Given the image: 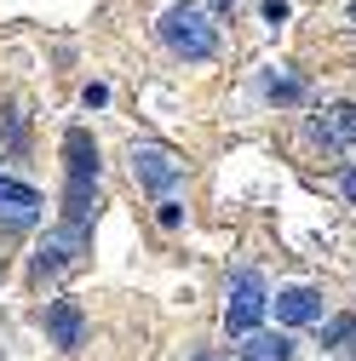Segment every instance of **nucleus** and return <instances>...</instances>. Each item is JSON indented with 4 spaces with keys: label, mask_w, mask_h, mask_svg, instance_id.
Listing matches in <instances>:
<instances>
[{
    "label": "nucleus",
    "mask_w": 356,
    "mask_h": 361,
    "mask_svg": "<svg viewBox=\"0 0 356 361\" xmlns=\"http://www.w3.org/2000/svg\"><path fill=\"white\" fill-rule=\"evenodd\" d=\"M155 29H161V47L172 58H184V63H207L218 52V23L207 18V6H196V0H172Z\"/></svg>",
    "instance_id": "f257e3e1"
},
{
    "label": "nucleus",
    "mask_w": 356,
    "mask_h": 361,
    "mask_svg": "<svg viewBox=\"0 0 356 361\" xmlns=\"http://www.w3.org/2000/svg\"><path fill=\"white\" fill-rule=\"evenodd\" d=\"M271 287H264L259 269H236V276L225 281V333L230 338H253L259 322H264V310H271Z\"/></svg>",
    "instance_id": "f03ea898"
},
{
    "label": "nucleus",
    "mask_w": 356,
    "mask_h": 361,
    "mask_svg": "<svg viewBox=\"0 0 356 361\" xmlns=\"http://www.w3.org/2000/svg\"><path fill=\"white\" fill-rule=\"evenodd\" d=\"M132 178H138L150 195L167 201L172 184H184V155L167 149V144H132Z\"/></svg>",
    "instance_id": "7ed1b4c3"
},
{
    "label": "nucleus",
    "mask_w": 356,
    "mask_h": 361,
    "mask_svg": "<svg viewBox=\"0 0 356 361\" xmlns=\"http://www.w3.org/2000/svg\"><path fill=\"white\" fill-rule=\"evenodd\" d=\"M86 247H93V230H81V224H58V230H47L40 247H35V281H47V276H58V269L81 264Z\"/></svg>",
    "instance_id": "20e7f679"
},
{
    "label": "nucleus",
    "mask_w": 356,
    "mask_h": 361,
    "mask_svg": "<svg viewBox=\"0 0 356 361\" xmlns=\"http://www.w3.org/2000/svg\"><path fill=\"white\" fill-rule=\"evenodd\" d=\"M40 327H47V338L58 350H81L86 344V315H81L75 298H52L47 310H40Z\"/></svg>",
    "instance_id": "39448f33"
},
{
    "label": "nucleus",
    "mask_w": 356,
    "mask_h": 361,
    "mask_svg": "<svg viewBox=\"0 0 356 361\" xmlns=\"http://www.w3.org/2000/svg\"><path fill=\"white\" fill-rule=\"evenodd\" d=\"M64 178L69 184H98V138L86 126L64 132Z\"/></svg>",
    "instance_id": "423d86ee"
},
{
    "label": "nucleus",
    "mask_w": 356,
    "mask_h": 361,
    "mask_svg": "<svg viewBox=\"0 0 356 361\" xmlns=\"http://www.w3.org/2000/svg\"><path fill=\"white\" fill-rule=\"evenodd\" d=\"M271 310L282 327H322V293L316 287H282L271 298Z\"/></svg>",
    "instance_id": "0eeeda50"
},
{
    "label": "nucleus",
    "mask_w": 356,
    "mask_h": 361,
    "mask_svg": "<svg viewBox=\"0 0 356 361\" xmlns=\"http://www.w3.org/2000/svg\"><path fill=\"white\" fill-rule=\"evenodd\" d=\"M310 144L322 149H356V104H333L328 115L310 121Z\"/></svg>",
    "instance_id": "6e6552de"
},
{
    "label": "nucleus",
    "mask_w": 356,
    "mask_h": 361,
    "mask_svg": "<svg viewBox=\"0 0 356 361\" xmlns=\"http://www.w3.org/2000/svg\"><path fill=\"white\" fill-rule=\"evenodd\" d=\"M40 190H29V184H18V178H0V224L6 230H23V224H35L40 218Z\"/></svg>",
    "instance_id": "1a4fd4ad"
},
{
    "label": "nucleus",
    "mask_w": 356,
    "mask_h": 361,
    "mask_svg": "<svg viewBox=\"0 0 356 361\" xmlns=\"http://www.w3.org/2000/svg\"><path fill=\"white\" fill-rule=\"evenodd\" d=\"M259 92L271 98V104H304L310 98V80L293 75V69H264L259 75Z\"/></svg>",
    "instance_id": "9d476101"
},
{
    "label": "nucleus",
    "mask_w": 356,
    "mask_h": 361,
    "mask_svg": "<svg viewBox=\"0 0 356 361\" xmlns=\"http://www.w3.org/2000/svg\"><path fill=\"white\" fill-rule=\"evenodd\" d=\"M93 218H98V184H64V224L93 230Z\"/></svg>",
    "instance_id": "9b49d317"
},
{
    "label": "nucleus",
    "mask_w": 356,
    "mask_h": 361,
    "mask_svg": "<svg viewBox=\"0 0 356 361\" xmlns=\"http://www.w3.org/2000/svg\"><path fill=\"white\" fill-rule=\"evenodd\" d=\"M242 361H293V338L287 333H253V338H242Z\"/></svg>",
    "instance_id": "f8f14e48"
},
{
    "label": "nucleus",
    "mask_w": 356,
    "mask_h": 361,
    "mask_svg": "<svg viewBox=\"0 0 356 361\" xmlns=\"http://www.w3.org/2000/svg\"><path fill=\"white\" fill-rule=\"evenodd\" d=\"M0 144H6V155H29V121L18 104L0 109Z\"/></svg>",
    "instance_id": "ddd939ff"
},
{
    "label": "nucleus",
    "mask_w": 356,
    "mask_h": 361,
    "mask_svg": "<svg viewBox=\"0 0 356 361\" xmlns=\"http://www.w3.org/2000/svg\"><path fill=\"white\" fill-rule=\"evenodd\" d=\"M356 344V315H328L322 322V350H350Z\"/></svg>",
    "instance_id": "4468645a"
},
{
    "label": "nucleus",
    "mask_w": 356,
    "mask_h": 361,
    "mask_svg": "<svg viewBox=\"0 0 356 361\" xmlns=\"http://www.w3.org/2000/svg\"><path fill=\"white\" fill-rule=\"evenodd\" d=\"M155 224H161V230H178V224H184V207H178V201H161V207H155Z\"/></svg>",
    "instance_id": "2eb2a0df"
},
{
    "label": "nucleus",
    "mask_w": 356,
    "mask_h": 361,
    "mask_svg": "<svg viewBox=\"0 0 356 361\" xmlns=\"http://www.w3.org/2000/svg\"><path fill=\"white\" fill-rule=\"evenodd\" d=\"M81 104H86V109H104V104H109V86H98V80H93V86L81 92Z\"/></svg>",
    "instance_id": "dca6fc26"
},
{
    "label": "nucleus",
    "mask_w": 356,
    "mask_h": 361,
    "mask_svg": "<svg viewBox=\"0 0 356 361\" xmlns=\"http://www.w3.org/2000/svg\"><path fill=\"white\" fill-rule=\"evenodd\" d=\"M264 23H287V0H264Z\"/></svg>",
    "instance_id": "f3484780"
},
{
    "label": "nucleus",
    "mask_w": 356,
    "mask_h": 361,
    "mask_svg": "<svg viewBox=\"0 0 356 361\" xmlns=\"http://www.w3.org/2000/svg\"><path fill=\"white\" fill-rule=\"evenodd\" d=\"M339 184H345V195H350V201H356V166H350V172H345V178H339Z\"/></svg>",
    "instance_id": "a211bd4d"
},
{
    "label": "nucleus",
    "mask_w": 356,
    "mask_h": 361,
    "mask_svg": "<svg viewBox=\"0 0 356 361\" xmlns=\"http://www.w3.org/2000/svg\"><path fill=\"white\" fill-rule=\"evenodd\" d=\"M207 6H213V12H236V0H207Z\"/></svg>",
    "instance_id": "6ab92c4d"
},
{
    "label": "nucleus",
    "mask_w": 356,
    "mask_h": 361,
    "mask_svg": "<svg viewBox=\"0 0 356 361\" xmlns=\"http://www.w3.org/2000/svg\"><path fill=\"white\" fill-rule=\"evenodd\" d=\"M196 361H218V355H196Z\"/></svg>",
    "instance_id": "aec40b11"
},
{
    "label": "nucleus",
    "mask_w": 356,
    "mask_h": 361,
    "mask_svg": "<svg viewBox=\"0 0 356 361\" xmlns=\"http://www.w3.org/2000/svg\"><path fill=\"white\" fill-rule=\"evenodd\" d=\"M350 23H356V6H350Z\"/></svg>",
    "instance_id": "412c9836"
},
{
    "label": "nucleus",
    "mask_w": 356,
    "mask_h": 361,
    "mask_svg": "<svg viewBox=\"0 0 356 361\" xmlns=\"http://www.w3.org/2000/svg\"><path fill=\"white\" fill-rule=\"evenodd\" d=\"M350 355H356V344H350Z\"/></svg>",
    "instance_id": "4be33fe9"
}]
</instances>
